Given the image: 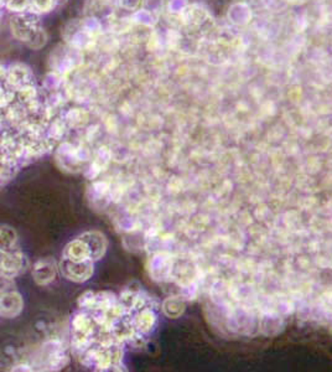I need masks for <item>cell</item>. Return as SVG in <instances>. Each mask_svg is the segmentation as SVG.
I'll list each match as a JSON object with an SVG mask.
<instances>
[{
  "label": "cell",
  "mask_w": 332,
  "mask_h": 372,
  "mask_svg": "<svg viewBox=\"0 0 332 372\" xmlns=\"http://www.w3.org/2000/svg\"><path fill=\"white\" fill-rule=\"evenodd\" d=\"M81 52L82 51L68 46V43L57 45L50 54V71L65 79L68 74L80 66L82 62Z\"/></svg>",
  "instance_id": "3"
},
{
  "label": "cell",
  "mask_w": 332,
  "mask_h": 372,
  "mask_svg": "<svg viewBox=\"0 0 332 372\" xmlns=\"http://www.w3.org/2000/svg\"><path fill=\"white\" fill-rule=\"evenodd\" d=\"M99 29L101 25L97 20L90 18H85L83 20L74 19L65 25L62 30V37L68 46L82 51L92 46L98 35Z\"/></svg>",
  "instance_id": "2"
},
{
  "label": "cell",
  "mask_w": 332,
  "mask_h": 372,
  "mask_svg": "<svg viewBox=\"0 0 332 372\" xmlns=\"http://www.w3.org/2000/svg\"><path fill=\"white\" fill-rule=\"evenodd\" d=\"M80 240L85 242L91 260H98L105 256V249H107V240L105 235H102L98 231H90L79 237Z\"/></svg>",
  "instance_id": "12"
},
{
  "label": "cell",
  "mask_w": 332,
  "mask_h": 372,
  "mask_svg": "<svg viewBox=\"0 0 332 372\" xmlns=\"http://www.w3.org/2000/svg\"><path fill=\"white\" fill-rule=\"evenodd\" d=\"M59 269L61 271L62 276L68 280H72L76 283H83L92 277L93 260L74 262V260H66L62 257Z\"/></svg>",
  "instance_id": "9"
},
{
  "label": "cell",
  "mask_w": 332,
  "mask_h": 372,
  "mask_svg": "<svg viewBox=\"0 0 332 372\" xmlns=\"http://www.w3.org/2000/svg\"><path fill=\"white\" fill-rule=\"evenodd\" d=\"M29 268V260L20 251H0V279L17 278Z\"/></svg>",
  "instance_id": "6"
},
{
  "label": "cell",
  "mask_w": 332,
  "mask_h": 372,
  "mask_svg": "<svg viewBox=\"0 0 332 372\" xmlns=\"http://www.w3.org/2000/svg\"><path fill=\"white\" fill-rule=\"evenodd\" d=\"M110 194V185L105 181L94 183L88 190V198L92 206H101V201L108 198Z\"/></svg>",
  "instance_id": "17"
},
{
  "label": "cell",
  "mask_w": 332,
  "mask_h": 372,
  "mask_svg": "<svg viewBox=\"0 0 332 372\" xmlns=\"http://www.w3.org/2000/svg\"><path fill=\"white\" fill-rule=\"evenodd\" d=\"M6 0H0V19L3 17L4 10H6Z\"/></svg>",
  "instance_id": "22"
},
{
  "label": "cell",
  "mask_w": 332,
  "mask_h": 372,
  "mask_svg": "<svg viewBox=\"0 0 332 372\" xmlns=\"http://www.w3.org/2000/svg\"><path fill=\"white\" fill-rule=\"evenodd\" d=\"M68 364V355L61 341H46L41 347L39 358V370L57 371Z\"/></svg>",
  "instance_id": "5"
},
{
  "label": "cell",
  "mask_w": 332,
  "mask_h": 372,
  "mask_svg": "<svg viewBox=\"0 0 332 372\" xmlns=\"http://www.w3.org/2000/svg\"><path fill=\"white\" fill-rule=\"evenodd\" d=\"M117 0H86L85 3V17L86 18L97 20L101 23L102 20L110 18L116 8Z\"/></svg>",
  "instance_id": "11"
},
{
  "label": "cell",
  "mask_w": 332,
  "mask_h": 372,
  "mask_svg": "<svg viewBox=\"0 0 332 372\" xmlns=\"http://www.w3.org/2000/svg\"><path fill=\"white\" fill-rule=\"evenodd\" d=\"M55 158L61 170L77 173L90 161V153L82 144L74 145L72 143L62 142L56 149Z\"/></svg>",
  "instance_id": "4"
},
{
  "label": "cell",
  "mask_w": 332,
  "mask_h": 372,
  "mask_svg": "<svg viewBox=\"0 0 332 372\" xmlns=\"http://www.w3.org/2000/svg\"><path fill=\"white\" fill-rule=\"evenodd\" d=\"M57 1H59V4H60V3H61V1H65V0H57Z\"/></svg>",
  "instance_id": "23"
},
{
  "label": "cell",
  "mask_w": 332,
  "mask_h": 372,
  "mask_svg": "<svg viewBox=\"0 0 332 372\" xmlns=\"http://www.w3.org/2000/svg\"><path fill=\"white\" fill-rule=\"evenodd\" d=\"M184 302L178 298H170L164 303V311L170 318H178L184 313Z\"/></svg>",
  "instance_id": "19"
},
{
  "label": "cell",
  "mask_w": 332,
  "mask_h": 372,
  "mask_svg": "<svg viewBox=\"0 0 332 372\" xmlns=\"http://www.w3.org/2000/svg\"><path fill=\"white\" fill-rule=\"evenodd\" d=\"M31 0H6V10L12 14L29 12L30 10Z\"/></svg>",
  "instance_id": "20"
},
{
  "label": "cell",
  "mask_w": 332,
  "mask_h": 372,
  "mask_svg": "<svg viewBox=\"0 0 332 372\" xmlns=\"http://www.w3.org/2000/svg\"><path fill=\"white\" fill-rule=\"evenodd\" d=\"M9 28L12 37L31 50L43 49L49 40L48 32L41 24L40 15L35 12L12 14L9 20Z\"/></svg>",
  "instance_id": "1"
},
{
  "label": "cell",
  "mask_w": 332,
  "mask_h": 372,
  "mask_svg": "<svg viewBox=\"0 0 332 372\" xmlns=\"http://www.w3.org/2000/svg\"><path fill=\"white\" fill-rule=\"evenodd\" d=\"M59 4L57 0H31L30 10L29 12H35L37 15H43L51 12Z\"/></svg>",
  "instance_id": "18"
},
{
  "label": "cell",
  "mask_w": 332,
  "mask_h": 372,
  "mask_svg": "<svg viewBox=\"0 0 332 372\" xmlns=\"http://www.w3.org/2000/svg\"><path fill=\"white\" fill-rule=\"evenodd\" d=\"M61 118L63 119L65 124L68 125V128H79V127H82L83 124L86 123L88 114H87L85 110L71 108Z\"/></svg>",
  "instance_id": "16"
},
{
  "label": "cell",
  "mask_w": 332,
  "mask_h": 372,
  "mask_svg": "<svg viewBox=\"0 0 332 372\" xmlns=\"http://www.w3.org/2000/svg\"><path fill=\"white\" fill-rule=\"evenodd\" d=\"M8 83L15 92L26 87L37 86L35 74L24 62H12L8 65Z\"/></svg>",
  "instance_id": "7"
},
{
  "label": "cell",
  "mask_w": 332,
  "mask_h": 372,
  "mask_svg": "<svg viewBox=\"0 0 332 372\" xmlns=\"http://www.w3.org/2000/svg\"><path fill=\"white\" fill-rule=\"evenodd\" d=\"M24 309V299L12 287L0 288V316L6 319L18 318Z\"/></svg>",
  "instance_id": "8"
},
{
  "label": "cell",
  "mask_w": 332,
  "mask_h": 372,
  "mask_svg": "<svg viewBox=\"0 0 332 372\" xmlns=\"http://www.w3.org/2000/svg\"><path fill=\"white\" fill-rule=\"evenodd\" d=\"M62 257L66 260H74V262H82V260H91L90 252L85 242L76 238L74 241L70 242L68 246L63 249Z\"/></svg>",
  "instance_id": "13"
},
{
  "label": "cell",
  "mask_w": 332,
  "mask_h": 372,
  "mask_svg": "<svg viewBox=\"0 0 332 372\" xmlns=\"http://www.w3.org/2000/svg\"><path fill=\"white\" fill-rule=\"evenodd\" d=\"M166 257L165 254H159L154 260V266L153 267H164L165 266ZM169 268H161L160 279L165 278L166 274L169 273Z\"/></svg>",
  "instance_id": "21"
},
{
  "label": "cell",
  "mask_w": 332,
  "mask_h": 372,
  "mask_svg": "<svg viewBox=\"0 0 332 372\" xmlns=\"http://www.w3.org/2000/svg\"><path fill=\"white\" fill-rule=\"evenodd\" d=\"M57 271H59V267L52 258L50 257L40 258L32 266V278L37 285L46 287L55 280Z\"/></svg>",
  "instance_id": "10"
},
{
  "label": "cell",
  "mask_w": 332,
  "mask_h": 372,
  "mask_svg": "<svg viewBox=\"0 0 332 372\" xmlns=\"http://www.w3.org/2000/svg\"><path fill=\"white\" fill-rule=\"evenodd\" d=\"M110 163V152L105 148H102L91 161L90 167L87 169L86 176L88 179L97 178L101 172L105 169Z\"/></svg>",
  "instance_id": "14"
},
{
  "label": "cell",
  "mask_w": 332,
  "mask_h": 372,
  "mask_svg": "<svg viewBox=\"0 0 332 372\" xmlns=\"http://www.w3.org/2000/svg\"><path fill=\"white\" fill-rule=\"evenodd\" d=\"M18 243V234L10 226H0V251H12Z\"/></svg>",
  "instance_id": "15"
}]
</instances>
